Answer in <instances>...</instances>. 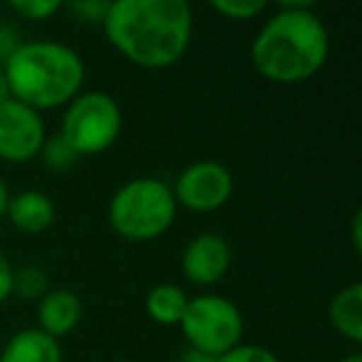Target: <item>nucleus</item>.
<instances>
[{
	"label": "nucleus",
	"instance_id": "obj_24",
	"mask_svg": "<svg viewBox=\"0 0 362 362\" xmlns=\"http://www.w3.org/2000/svg\"><path fill=\"white\" fill-rule=\"evenodd\" d=\"M8 202H11V194H8L6 181L0 179V218L6 216V211H8Z\"/></svg>",
	"mask_w": 362,
	"mask_h": 362
},
{
	"label": "nucleus",
	"instance_id": "obj_15",
	"mask_svg": "<svg viewBox=\"0 0 362 362\" xmlns=\"http://www.w3.org/2000/svg\"><path fill=\"white\" fill-rule=\"evenodd\" d=\"M37 156H40L42 164H45L47 169L57 171V174H62V171H70L72 166L80 161V154L72 149V144L62 134L45 136V141H42V149H40V154H37Z\"/></svg>",
	"mask_w": 362,
	"mask_h": 362
},
{
	"label": "nucleus",
	"instance_id": "obj_21",
	"mask_svg": "<svg viewBox=\"0 0 362 362\" xmlns=\"http://www.w3.org/2000/svg\"><path fill=\"white\" fill-rule=\"evenodd\" d=\"M11 296H13V266L0 253V303H6Z\"/></svg>",
	"mask_w": 362,
	"mask_h": 362
},
{
	"label": "nucleus",
	"instance_id": "obj_10",
	"mask_svg": "<svg viewBox=\"0 0 362 362\" xmlns=\"http://www.w3.org/2000/svg\"><path fill=\"white\" fill-rule=\"evenodd\" d=\"M82 320V300L77 293L67 291V288H55L47 291L45 296L37 300V322L45 335L60 337L70 335Z\"/></svg>",
	"mask_w": 362,
	"mask_h": 362
},
{
	"label": "nucleus",
	"instance_id": "obj_25",
	"mask_svg": "<svg viewBox=\"0 0 362 362\" xmlns=\"http://www.w3.org/2000/svg\"><path fill=\"white\" fill-rule=\"evenodd\" d=\"M8 100H13V97H11V90H8L6 77L0 75V105H3V102H8Z\"/></svg>",
	"mask_w": 362,
	"mask_h": 362
},
{
	"label": "nucleus",
	"instance_id": "obj_3",
	"mask_svg": "<svg viewBox=\"0 0 362 362\" xmlns=\"http://www.w3.org/2000/svg\"><path fill=\"white\" fill-rule=\"evenodd\" d=\"M3 77L11 97L30 110H57L80 95L85 62L72 47L55 40L23 42L6 62Z\"/></svg>",
	"mask_w": 362,
	"mask_h": 362
},
{
	"label": "nucleus",
	"instance_id": "obj_12",
	"mask_svg": "<svg viewBox=\"0 0 362 362\" xmlns=\"http://www.w3.org/2000/svg\"><path fill=\"white\" fill-rule=\"evenodd\" d=\"M0 362H62L60 340L45 335L40 327H28L8 340Z\"/></svg>",
	"mask_w": 362,
	"mask_h": 362
},
{
	"label": "nucleus",
	"instance_id": "obj_13",
	"mask_svg": "<svg viewBox=\"0 0 362 362\" xmlns=\"http://www.w3.org/2000/svg\"><path fill=\"white\" fill-rule=\"evenodd\" d=\"M330 322L350 342H362V286L350 283L330 303Z\"/></svg>",
	"mask_w": 362,
	"mask_h": 362
},
{
	"label": "nucleus",
	"instance_id": "obj_27",
	"mask_svg": "<svg viewBox=\"0 0 362 362\" xmlns=\"http://www.w3.org/2000/svg\"><path fill=\"white\" fill-rule=\"evenodd\" d=\"M0 75H3V60H0Z\"/></svg>",
	"mask_w": 362,
	"mask_h": 362
},
{
	"label": "nucleus",
	"instance_id": "obj_22",
	"mask_svg": "<svg viewBox=\"0 0 362 362\" xmlns=\"http://www.w3.org/2000/svg\"><path fill=\"white\" fill-rule=\"evenodd\" d=\"M352 246L357 253L362 251V211H355L352 216Z\"/></svg>",
	"mask_w": 362,
	"mask_h": 362
},
{
	"label": "nucleus",
	"instance_id": "obj_26",
	"mask_svg": "<svg viewBox=\"0 0 362 362\" xmlns=\"http://www.w3.org/2000/svg\"><path fill=\"white\" fill-rule=\"evenodd\" d=\"M340 362H362V355H360V352H352V355L342 357Z\"/></svg>",
	"mask_w": 362,
	"mask_h": 362
},
{
	"label": "nucleus",
	"instance_id": "obj_11",
	"mask_svg": "<svg viewBox=\"0 0 362 362\" xmlns=\"http://www.w3.org/2000/svg\"><path fill=\"white\" fill-rule=\"evenodd\" d=\"M6 216L11 218V223L18 231L42 233L55 221V204L50 202L47 194L30 189V192H21L11 197Z\"/></svg>",
	"mask_w": 362,
	"mask_h": 362
},
{
	"label": "nucleus",
	"instance_id": "obj_9",
	"mask_svg": "<svg viewBox=\"0 0 362 362\" xmlns=\"http://www.w3.org/2000/svg\"><path fill=\"white\" fill-rule=\"evenodd\" d=\"M233 253L221 233H199L181 253V271L197 286H214L228 273Z\"/></svg>",
	"mask_w": 362,
	"mask_h": 362
},
{
	"label": "nucleus",
	"instance_id": "obj_18",
	"mask_svg": "<svg viewBox=\"0 0 362 362\" xmlns=\"http://www.w3.org/2000/svg\"><path fill=\"white\" fill-rule=\"evenodd\" d=\"M62 8L65 6H62L60 0H13L11 3L13 13H18V16L25 18V21H35V23L57 16Z\"/></svg>",
	"mask_w": 362,
	"mask_h": 362
},
{
	"label": "nucleus",
	"instance_id": "obj_14",
	"mask_svg": "<svg viewBox=\"0 0 362 362\" xmlns=\"http://www.w3.org/2000/svg\"><path fill=\"white\" fill-rule=\"evenodd\" d=\"M146 313L154 322L159 325H179L184 310L189 305V296L184 293V288L174 286V283H159L149 291L144 300Z\"/></svg>",
	"mask_w": 362,
	"mask_h": 362
},
{
	"label": "nucleus",
	"instance_id": "obj_17",
	"mask_svg": "<svg viewBox=\"0 0 362 362\" xmlns=\"http://www.w3.org/2000/svg\"><path fill=\"white\" fill-rule=\"evenodd\" d=\"M211 8L228 21H253L266 11V0H214Z\"/></svg>",
	"mask_w": 362,
	"mask_h": 362
},
{
	"label": "nucleus",
	"instance_id": "obj_23",
	"mask_svg": "<svg viewBox=\"0 0 362 362\" xmlns=\"http://www.w3.org/2000/svg\"><path fill=\"white\" fill-rule=\"evenodd\" d=\"M181 362H216V357H209V355H204V352L189 350L181 355Z\"/></svg>",
	"mask_w": 362,
	"mask_h": 362
},
{
	"label": "nucleus",
	"instance_id": "obj_4",
	"mask_svg": "<svg viewBox=\"0 0 362 362\" xmlns=\"http://www.w3.org/2000/svg\"><path fill=\"white\" fill-rule=\"evenodd\" d=\"M176 199L169 184L154 176L127 181L110 202V223L127 241H154L176 218Z\"/></svg>",
	"mask_w": 362,
	"mask_h": 362
},
{
	"label": "nucleus",
	"instance_id": "obj_20",
	"mask_svg": "<svg viewBox=\"0 0 362 362\" xmlns=\"http://www.w3.org/2000/svg\"><path fill=\"white\" fill-rule=\"evenodd\" d=\"M216 362H281L276 352L261 345H236L233 350L216 357Z\"/></svg>",
	"mask_w": 362,
	"mask_h": 362
},
{
	"label": "nucleus",
	"instance_id": "obj_7",
	"mask_svg": "<svg viewBox=\"0 0 362 362\" xmlns=\"http://www.w3.org/2000/svg\"><path fill=\"white\" fill-rule=\"evenodd\" d=\"M171 192H174L176 206L199 214L216 211L231 199L233 174L218 161H197L181 171Z\"/></svg>",
	"mask_w": 362,
	"mask_h": 362
},
{
	"label": "nucleus",
	"instance_id": "obj_16",
	"mask_svg": "<svg viewBox=\"0 0 362 362\" xmlns=\"http://www.w3.org/2000/svg\"><path fill=\"white\" fill-rule=\"evenodd\" d=\"M50 291V281L47 273L37 266H25L21 271H13V293L28 300H40L45 293Z\"/></svg>",
	"mask_w": 362,
	"mask_h": 362
},
{
	"label": "nucleus",
	"instance_id": "obj_8",
	"mask_svg": "<svg viewBox=\"0 0 362 362\" xmlns=\"http://www.w3.org/2000/svg\"><path fill=\"white\" fill-rule=\"evenodd\" d=\"M45 141V124L40 112L23 102L8 100L0 105V159L23 164L40 154Z\"/></svg>",
	"mask_w": 362,
	"mask_h": 362
},
{
	"label": "nucleus",
	"instance_id": "obj_6",
	"mask_svg": "<svg viewBox=\"0 0 362 362\" xmlns=\"http://www.w3.org/2000/svg\"><path fill=\"white\" fill-rule=\"evenodd\" d=\"M181 330L192 350L209 357H221L223 352L241 345L243 315L228 298L206 293V296L189 298V305L181 317Z\"/></svg>",
	"mask_w": 362,
	"mask_h": 362
},
{
	"label": "nucleus",
	"instance_id": "obj_19",
	"mask_svg": "<svg viewBox=\"0 0 362 362\" xmlns=\"http://www.w3.org/2000/svg\"><path fill=\"white\" fill-rule=\"evenodd\" d=\"M67 11L75 16V21L87 23V25H102L110 11V3L105 0H75V3H67Z\"/></svg>",
	"mask_w": 362,
	"mask_h": 362
},
{
	"label": "nucleus",
	"instance_id": "obj_1",
	"mask_svg": "<svg viewBox=\"0 0 362 362\" xmlns=\"http://www.w3.org/2000/svg\"><path fill=\"white\" fill-rule=\"evenodd\" d=\"M102 25L129 62L144 70H166L187 55L194 13L184 0H115Z\"/></svg>",
	"mask_w": 362,
	"mask_h": 362
},
{
	"label": "nucleus",
	"instance_id": "obj_5",
	"mask_svg": "<svg viewBox=\"0 0 362 362\" xmlns=\"http://www.w3.org/2000/svg\"><path fill=\"white\" fill-rule=\"evenodd\" d=\"M122 132V110L107 92H80L67 105L60 134L72 144L80 156L107 151Z\"/></svg>",
	"mask_w": 362,
	"mask_h": 362
},
{
	"label": "nucleus",
	"instance_id": "obj_2",
	"mask_svg": "<svg viewBox=\"0 0 362 362\" xmlns=\"http://www.w3.org/2000/svg\"><path fill=\"white\" fill-rule=\"evenodd\" d=\"M330 55L325 23L310 8H278L251 45L258 75L276 85H300L322 70Z\"/></svg>",
	"mask_w": 362,
	"mask_h": 362
}]
</instances>
